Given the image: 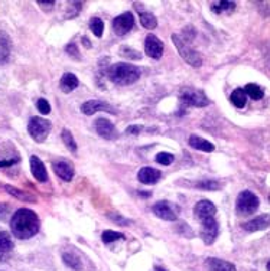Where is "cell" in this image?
Listing matches in <instances>:
<instances>
[{"label":"cell","instance_id":"ffe728a7","mask_svg":"<svg viewBox=\"0 0 270 271\" xmlns=\"http://www.w3.org/2000/svg\"><path fill=\"white\" fill-rule=\"evenodd\" d=\"M207 265L209 271H236L234 264L220 258H208Z\"/></svg>","mask_w":270,"mask_h":271},{"label":"cell","instance_id":"30bf717a","mask_svg":"<svg viewBox=\"0 0 270 271\" xmlns=\"http://www.w3.org/2000/svg\"><path fill=\"white\" fill-rule=\"evenodd\" d=\"M145 52L153 59H160L164 55V42L153 33H149L145 39Z\"/></svg>","mask_w":270,"mask_h":271},{"label":"cell","instance_id":"4316f807","mask_svg":"<svg viewBox=\"0 0 270 271\" xmlns=\"http://www.w3.org/2000/svg\"><path fill=\"white\" fill-rule=\"evenodd\" d=\"M63 261L65 262V265H68L73 270H81V260L73 252H64Z\"/></svg>","mask_w":270,"mask_h":271},{"label":"cell","instance_id":"e575fe53","mask_svg":"<svg viewBox=\"0 0 270 271\" xmlns=\"http://www.w3.org/2000/svg\"><path fill=\"white\" fill-rule=\"evenodd\" d=\"M109 218L112 219V221H115L116 224H119V225H123V227H127V225L133 224V221L122 217L120 214H109Z\"/></svg>","mask_w":270,"mask_h":271},{"label":"cell","instance_id":"f1b7e54d","mask_svg":"<svg viewBox=\"0 0 270 271\" xmlns=\"http://www.w3.org/2000/svg\"><path fill=\"white\" fill-rule=\"evenodd\" d=\"M61 139H63L64 145H65V147L70 150V152H77V149H78V146H77V142H75V139H74L73 133L70 131V130H67V128H64L63 133H61Z\"/></svg>","mask_w":270,"mask_h":271},{"label":"cell","instance_id":"6da1fadb","mask_svg":"<svg viewBox=\"0 0 270 271\" xmlns=\"http://www.w3.org/2000/svg\"><path fill=\"white\" fill-rule=\"evenodd\" d=\"M41 221L38 215L28 208L18 209L11 218L12 234L19 240H29L39 231Z\"/></svg>","mask_w":270,"mask_h":271},{"label":"cell","instance_id":"5bb4252c","mask_svg":"<svg viewBox=\"0 0 270 271\" xmlns=\"http://www.w3.org/2000/svg\"><path fill=\"white\" fill-rule=\"evenodd\" d=\"M162 177V172L157 170V169H153V167L145 166L142 167L137 173V179L139 182H142L143 185H155L160 180Z\"/></svg>","mask_w":270,"mask_h":271},{"label":"cell","instance_id":"7bdbcfd3","mask_svg":"<svg viewBox=\"0 0 270 271\" xmlns=\"http://www.w3.org/2000/svg\"><path fill=\"white\" fill-rule=\"evenodd\" d=\"M83 43L87 46V48H90V46H91V43L88 42V38H87V36H84L83 38Z\"/></svg>","mask_w":270,"mask_h":271},{"label":"cell","instance_id":"d590c367","mask_svg":"<svg viewBox=\"0 0 270 271\" xmlns=\"http://www.w3.org/2000/svg\"><path fill=\"white\" fill-rule=\"evenodd\" d=\"M36 107H38V110H39L41 114H49V113H51V104H49L45 98H39V100L36 101Z\"/></svg>","mask_w":270,"mask_h":271},{"label":"cell","instance_id":"484cf974","mask_svg":"<svg viewBox=\"0 0 270 271\" xmlns=\"http://www.w3.org/2000/svg\"><path fill=\"white\" fill-rule=\"evenodd\" d=\"M236 9V3L234 2H226V0H221V2H217V3H212L211 5V11L214 13H223V12H233Z\"/></svg>","mask_w":270,"mask_h":271},{"label":"cell","instance_id":"4dcf8cb0","mask_svg":"<svg viewBox=\"0 0 270 271\" xmlns=\"http://www.w3.org/2000/svg\"><path fill=\"white\" fill-rule=\"evenodd\" d=\"M195 186L202 190H217L221 186L220 182L214 180V179H204V180H199L195 183Z\"/></svg>","mask_w":270,"mask_h":271},{"label":"cell","instance_id":"3957f363","mask_svg":"<svg viewBox=\"0 0 270 271\" xmlns=\"http://www.w3.org/2000/svg\"><path fill=\"white\" fill-rule=\"evenodd\" d=\"M172 42L175 43L178 52H179V55L182 56V59H185L191 66L199 68V66L202 65V58H201V55H199L194 48H191L189 42L184 41L179 35H172Z\"/></svg>","mask_w":270,"mask_h":271},{"label":"cell","instance_id":"60d3db41","mask_svg":"<svg viewBox=\"0 0 270 271\" xmlns=\"http://www.w3.org/2000/svg\"><path fill=\"white\" fill-rule=\"evenodd\" d=\"M19 159H12V160H0V167H11L15 163H18Z\"/></svg>","mask_w":270,"mask_h":271},{"label":"cell","instance_id":"4fadbf2b","mask_svg":"<svg viewBox=\"0 0 270 271\" xmlns=\"http://www.w3.org/2000/svg\"><path fill=\"white\" fill-rule=\"evenodd\" d=\"M194 214H195V218H198L199 221L205 218H214L217 214V208L211 200L204 199V200H199L194 207Z\"/></svg>","mask_w":270,"mask_h":271},{"label":"cell","instance_id":"7a4b0ae2","mask_svg":"<svg viewBox=\"0 0 270 271\" xmlns=\"http://www.w3.org/2000/svg\"><path fill=\"white\" fill-rule=\"evenodd\" d=\"M107 78L117 85H130L140 78V70L132 63L119 62L107 70Z\"/></svg>","mask_w":270,"mask_h":271},{"label":"cell","instance_id":"603a6c76","mask_svg":"<svg viewBox=\"0 0 270 271\" xmlns=\"http://www.w3.org/2000/svg\"><path fill=\"white\" fill-rule=\"evenodd\" d=\"M3 188L6 189V192L9 193V195H13V196H16L18 199H21V200H26V202H36V198L35 196H32L29 193H26V192H23L21 189H16L13 188V186H9V185H5Z\"/></svg>","mask_w":270,"mask_h":271},{"label":"cell","instance_id":"9a60e30c","mask_svg":"<svg viewBox=\"0 0 270 271\" xmlns=\"http://www.w3.org/2000/svg\"><path fill=\"white\" fill-rule=\"evenodd\" d=\"M243 228L247 231V232H257V231L269 228V214H263L260 217H256V218L244 222Z\"/></svg>","mask_w":270,"mask_h":271},{"label":"cell","instance_id":"ba28073f","mask_svg":"<svg viewBox=\"0 0 270 271\" xmlns=\"http://www.w3.org/2000/svg\"><path fill=\"white\" fill-rule=\"evenodd\" d=\"M152 211L157 218L164 219V221H177L178 212H179L177 205H172L168 200H160L155 204Z\"/></svg>","mask_w":270,"mask_h":271},{"label":"cell","instance_id":"b9f144b4","mask_svg":"<svg viewBox=\"0 0 270 271\" xmlns=\"http://www.w3.org/2000/svg\"><path fill=\"white\" fill-rule=\"evenodd\" d=\"M137 193H139V196H143V198H149V196H152V192H142V190H139Z\"/></svg>","mask_w":270,"mask_h":271},{"label":"cell","instance_id":"ac0fdd59","mask_svg":"<svg viewBox=\"0 0 270 271\" xmlns=\"http://www.w3.org/2000/svg\"><path fill=\"white\" fill-rule=\"evenodd\" d=\"M12 51V42L6 32H0V65L9 61Z\"/></svg>","mask_w":270,"mask_h":271},{"label":"cell","instance_id":"e0dca14e","mask_svg":"<svg viewBox=\"0 0 270 271\" xmlns=\"http://www.w3.org/2000/svg\"><path fill=\"white\" fill-rule=\"evenodd\" d=\"M53 172H55V175L60 177V179H63L64 182L73 180L74 166L71 163H68V162L61 160L58 163H53Z\"/></svg>","mask_w":270,"mask_h":271},{"label":"cell","instance_id":"83f0119b","mask_svg":"<svg viewBox=\"0 0 270 271\" xmlns=\"http://www.w3.org/2000/svg\"><path fill=\"white\" fill-rule=\"evenodd\" d=\"M13 250V242H12L11 235L5 231L0 232V255L2 254H8Z\"/></svg>","mask_w":270,"mask_h":271},{"label":"cell","instance_id":"9c48e42d","mask_svg":"<svg viewBox=\"0 0 270 271\" xmlns=\"http://www.w3.org/2000/svg\"><path fill=\"white\" fill-rule=\"evenodd\" d=\"M181 103L188 107H205L209 104V100L202 91L197 90H187L181 94Z\"/></svg>","mask_w":270,"mask_h":271},{"label":"cell","instance_id":"2e32d148","mask_svg":"<svg viewBox=\"0 0 270 271\" xmlns=\"http://www.w3.org/2000/svg\"><path fill=\"white\" fill-rule=\"evenodd\" d=\"M31 172L38 182H46L48 180V170L43 165V162L38 156L31 157Z\"/></svg>","mask_w":270,"mask_h":271},{"label":"cell","instance_id":"d4e9b609","mask_svg":"<svg viewBox=\"0 0 270 271\" xmlns=\"http://www.w3.org/2000/svg\"><path fill=\"white\" fill-rule=\"evenodd\" d=\"M244 93L247 97L250 98H253V100H261L263 97H264V91H263V88L257 85V84H247L246 87H244Z\"/></svg>","mask_w":270,"mask_h":271},{"label":"cell","instance_id":"8992f818","mask_svg":"<svg viewBox=\"0 0 270 271\" xmlns=\"http://www.w3.org/2000/svg\"><path fill=\"white\" fill-rule=\"evenodd\" d=\"M219 234L220 225L215 217L214 218H205L201 221V232H199V235H201V238L207 245L214 244L217 237H219Z\"/></svg>","mask_w":270,"mask_h":271},{"label":"cell","instance_id":"74e56055","mask_svg":"<svg viewBox=\"0 0 270 271\" xmlns=\"http://www.w3.org/2000/svg\"><path fill=\"white\" fill-rule=\"evenodd\" d=\"M143 130V127L142 125H129L127 128H126V133L127 134H133V136H137L140 131Z\"/></svg>","mask_w":270,"mask_h":271},{"label":"cell","instance_id":"8d00e7d4","mask_svg":"<svg viewBox=\"0 0 270 271\" xmlns=\"http://www.w3.org/2000/svg\"><path fill=\"white\" fill-rule=\"evenodd\" d=\"M65 52L68 53L70 56L75 58V59H80V55H78V48H77V45H75V43H68V45L65 46Z\"/></svg>","mask_w":270,"mask_h":271},{"label":"cell","instance_id":"52a82bcc","mask_svg":"<svg viewBox=\"0 0 270 271\" xmlns=\"http://www.w3.org/2000/svg\"><path fill=\"white\" fill-rule=\"evenodd\" d=\"M112 26H113V32L117 36H125L126 33H129L135 26L133 13L132 12H125V13L116 16L113 22H112Z\"/></svg>","mask_w":270,"mask_h":271},{"label":"cell","instance_id":"ee69618b","mask_svg":"<svg viewBox=\"0 0 270 271\" xmlns=\"http://www.w3.org/2000/svg\"><path fill=\"white\" fill-rule=\"evenodd\" d=\"M155 271H167V270H164V268H159V267H156Z\"/></svg>","mask_w":270,"mask_h":271},{"label":"cell","instance_id":"5b68a950","mask_svg":"<svg viewBox=\"0 0 270 271\" xmlns=\"http://www.w3.org/2000/svg\"><path fill=\"white\" fill-rule=\"evenodd\" d=\"M51 121H48L46 118H42V117H32L29 120V124H28L29 134L38 143H42L48 139V136L51 133Z\"/></svg>","mask_w":270,"mask_h":271},{"label":"cell","instance_id":"cb8c5ba5","mask_svg":"<svg viewBox=\"0 0 270 271\" xmlns=\"http://www.w3.org/2000/svg\"><path fill=\"white\" fill-rule=\"evenodd\" d=\"M139 18H140V23L145 26L146 29H155L156 26H157V19L155 18V15L150 13V12L140 11Z\"/></svg>","mask_w":270,"mask_h":271},{"label":"cell","instance_id":"1f68e13d","mask_svg":"<svg viewBox=\"0 0 270 271\" xmlns=\"http://www.w3.org/2000/svg\"><path fill=\"white\" fill-rule=\"evenodd\" d=\"M119 55L123 56V58H127V59H133V61H137L142 58V55L137 52L133 48H129V46H120L119 49Z\"/></svg>","mask_w":270,"mask_h":271},{"label":"cell","instance_id":"f35d334b","mask_svg":"<svg viewBox=\"0 0 270 271\" xmlns=\"http://www.w3.org/2000/svg\"><path fill=\"white\" fill-rule=\"evenodd\" d=\"M38 5L41 6L42 11L49 12L53 9V5H55V2H42V0H38Z\"/></svg>","mask_w":270,"mask_h":271},{"label":"cell","instance_id":"d6a6232c","mask_svg":"<svg viewBox=\"0 0 270 271\" xmlns=\"http://www.w3.org/2000/svg\"><path fill=\"white\" fill-rule=\"evenodd\" d=\"M101 240L104 244H110L117 240H125V235L122 232H116V231H104L101 235Z\"/></svg>","mask_w":270,"mask_h":271},{"label":"cell","instance_id":"d6986e66","mask_svg":"<svg viewBox=\"0 0 270 271\" xmlns=\"http://www.w3.org/2000/svg\"><path fill=\"white\" fill-rule=\"evenodd\" d=\"M78 84H80L78 83V78L73 73H65L60 80V88H61L63 93L70 94L78 87Z\"/></svg>","mask_w":270,"mask_h":271},{"label":"cell","instance_id":"f546056e","mask_svg":"<svg viewBox=\"0 0 270 271\" xmlns=\"http://www.w3.org/2000/svg\"><path fill=\"white\" fill-rule=\"evenodd\" d=\"M90 29L93 31V33L97 38H101L104 33V22L101 18H91L90 21Z\"/></svg>","mask_w":270,"mask_h":271},{"label":"cell","instance_id":"7402d4cb","mask_svg":"<svg viewBox=\"0 0 270 271\" xmlns=\"http://www.w3.org/2000/svg\"><path fill=\"white\" fill-rule=\"evenodd\" d=\"M230 101L236 105L237 108L246 107V104H247V95L244 93V90H243V88L234 90V91L231 93V95H230Z\"/></svg>","mask_w":270,"mask_h":271},{"label":"cell","instance_id":"44dd1931","mask_svg":"<svg viewBox=\"0 0 270 271\" xmlns=\"http://www.w3.org/2000/svg\"><path fill=\"white\" fill-rule=\"evenodd\" d=\"M188 143H189V146L191 147H194V149H197V150H202V152H212V150L215 149L211 142H208L205 139H202V137L195 134L189 137Z\"/></svg>","mask_w":270,"mask_h":271},{"label":"cell","instance_id":"ab89813d","mask_svg":"<svg viewBox=\"0 0 270 271\" xmlns=\"http://www.w3.org/2000/svg\"><path fill=\"white\" fill-rule=\"evenodd\" d=\"M9 215V207L6 204H0V221H5Z\"/></svg>","mask_w":270,"mask_h":271},{"label":"cell","instance_id":"7c38bea8","mask_svg":"<svg viewBox=\"0 0 270 271\" xmlns=\"http://www.w3.org/2000/svg\"><path fill=\"white\" fill-rule=\"evenodd\" d=\"M81 111H83L85 115H93L98 111H107V113H112L115 114V108L110 104L104 103L101 100H90V101H85L83 105H81Z\"/></svg>","mask_w":270,"mask_h":271},{"label":"cell","instance_id":"277c9868","mask_svg":"<svg viewBox=\"0 0 270 271\" xmlns=\"http://www.w3.org/2000/svg\"><path fill=\"white\" fill-rule=\"evenodd\" d=\"M260 207V199L250 190L240 192L237 200H236V209L240 215H251L254 214Z\"/></svg>","mask_w":270,"mask_h":271},{"label":"cell","instance_id":"8fae6325","mask_svg":"<svg viewBox=\"0 0 270 271\" xmlns=\"http://www.w3.org/2000/svg\"><path fill=\"white\" fill-rule=\"evenodd\" d=\"M94 127H95V131L98 133V136H101L103 139H107V140H115L119 136L115 124L107 118H97L94 123Z\"/></svg>","mask_w":270,"mask_h":271},{"label":"cell","instance_id":"836d02e7","mask_svg":"<svg viewBox=\"0 0 270 271\" xmlns=\"http://www.w3.org/2000/svg\"><path fill=\"white\" fill-rule=\"evenodd\" d=\"M174 155L172 153H168V152H160L157 156H156V162L159 165H164V166H169L172 162H174Z\"/></svg>","mask_w":270,"mask_h":271}]
</instances>
